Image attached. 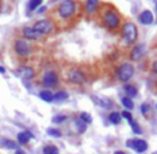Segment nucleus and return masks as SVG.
<instances>
[{"label": "nucleus", "instance_id": "6", "mask_svg": "<svg viewBox=\"0 0 157 154\" xmlns=\"http://www.w3.org/2000/svg\"><path fill=\"white\" fill-rule=\"evenodd\" d=\"M53 27L54 26H53L52 22H50L48 20H41V21H38L33 28L42 36V35H46V34H50L53 30Z\"/></svg>", "mask_w": 157, "mask_h": 154}, {"label": "nucleus", "instance_id": "11", "mask_svg": "<svg viewBox=\"0 0 157 154\" xmlns=\"http://www.w3.org/2000/svg\"><path fill=\"white\" fill-rule=\"evenodd\" d=\"M92 100L95 105H97V106L101 107L103 109H107V110H109V109H111L113 107L112 100L108 99V98L100 97V96H97V95H92Z\"/></svg>", "mask_w": 157, "mask_h": 154}, {"label": "nucleus", "instance_id": "1", "mask_svg": "<svg viewBox=\"0 0 157 154\" xmlns=\"http://www.w3.org/2000/svg\"><path fill=\"white\" fill-rule=\"evenodd\" d=\"M135 74V68L131 65L130 63H124L117 68L116 70V76H117V79L121 81V82H128L131 78Z\"/></svg>", "mask_w": 157, "mask_h": 154}, {"label": "nucleus", "instance_id": "25", "mask_svg": "<svg viewBox=\"0 0 157 154\" xmlns=\"http://www.w3.org/2000/svg\"><path fill=\"white\" fill-rule=\"evenodd\" d=\"M121 102H122L123 106H124L126 109H128V110H132V109L135 108V104H133V101H132L131 98L123 97L122 99H121Z\"/></svg>", "mask_w": 157, "mask_h": 154}, {"label": "nucleus", "instance_id": "7", "mask_svg": "<svg viewBox=\"0 0 157 154\" xmlns=\"http://www.w3.org/2000/svg\"><path fill=\"white\" fill-rule=\"evenodd\" d=\"M15 52L20 56H28L31 52V48L29 43L24 39H17L15 42Z\"/></svg>", "mask_w": 157, "mask_h": 154}, {"label": "nucleus", "instance_id": "5", "mask_svg": "<svg viewBox=\"0 0 157 154\" xmlns=\"http://www.w3.org/2000/svg\"><path fill=\"white\" fill-rule=\"evenodd\" d=\"M74 11H75V5L72 1H63L58 8L59 15L63 18H68L70 16H72Z\"/></svg>", "mask_w": 157, "mask_h": 154}, {"label": "nucleus", "instance_id": "35", "mask_svg": "<svg viewBox=\"0 0 157 154\" xmlns=\"http://www.w3.org/2000/svg\"><path fill=\"white\" fill-rule=\"evenodd\" d=\"M0 73H6V69L3 67H1V66H0Z\"/></svg>", "mask_w": 157, "mask_h": 154}, {"label": "nucleus", "instance_id": "22", "mask_svg": "<svg viewBox=\"0 0 157 154\" xmlns=\"http://www.w3.org/2000/svg\"><path fill=\"white\" fill-rule=\"evenodd\" d=\"M43 154H59V149L54 144H48L43 148Z\"/></svg>", "mask_w": 157, "mask_h": 154}, {"label": "nucleus", "instance_id": "27", "mask_svg": "<svg viewBox=\"0 0 157 154\" xmlns=\"http://www.w3.org/2000/svg\"><path fill=\"white\" fill-rule=\"evenodd\" d=\"M78 119L82 120V121H83L86 125H87V124H90L93 122L92 115H90V113H87V112H82L81 114H80V117H78Z\"/></svg>", "mask_w": 157, "mask_h": 154}, {"label": "nucleus", "instance_id": "28", "mask_svg": "<svg viewBox=\"0 0 157 154\" xmlns=\"http://www.w3.org/2000/svg\"><path fill=\"white\" fill-rule=\"evenodd\" d=\"M66 120H67V115H65V114H56V115H54V116H53L52 122H53V123H55V124H61V123H63Z\"/></svg>", "mask_w": 157, "mask_h": 154}, {"label": "nucleus", "instance_id": "14", "mask_svg": "<svg viewBox=\"0 0 157 154\" xmlns=\"http://www.w3.org/2000/svg\"><path fill=\"white\" fill-rule=\"evenodd\" d=\"M33 138V135L31 134L28 130H25V132H21L17 134V141L21 144H26L30 139Z\"/></svg>", "mask_w": 157, "mask_h": 154}, {"label": "nucleus", "instance_id": "38", "mask_svg": "<svg viewBox=\"0 0 157 154\" xmlns=\"http://www.w3.org/2000/svg\"><path fill=\"white\" fill-rule=\"evenodd\" d=\"M156 10H157V3H156Z\"/></svg>", "mask_w": 157, "mask_h": 154}, {"label": "nucleus", "instance_id": "20", "mask_svg": "<svg viewBox=\"0 0 157 154\" xmlns=\"http://www.w3.org/2000/svg\"><path fill=\"white\" fill-rule=\"evenodd\" d=\"M74 124H75L76 129H78V132H80V134H84V132H86V129H87V125H86V124L84 123L82 120L78 119H78H75Z\"/></svg>", "mask_w": 157, "mask_h": 154}, {"label": "nucleus", "instance_id": "29", "mask_svg": "<svg viewBox=\"0 0 157 154\" xmlns=\"http://www.w3.org/2000/svg\"><path fill=\"white\" fill-rule=\"evenodd\" d=\"M41 5H42L41 0H31V1L28 2V9L30 10V11H33V10L38 9Z\"/></svg>", "mask_w": 157, "mask_h": 154}, {"label": "nucleus", "instance_id": "2", "mask_svg": "<svg viewBox=\"0 0 157 154\" xmlns=\"http://www.w3.org/2000/svg\"><path fill=\"white\" fill-rule=\"evenodd\" d=\"M123 38L127 44H131L138 38V28L133 23H126L123 27Z\"/></svg>", "mask_w": 157, "mask_h": 154}, {"label": "nucleus", "instance_id": "21", "mask_svg": "<svg viewBox=\"0 0 157 154\" xmlns=\"http://www.w3.org/2000/svg\"><path fill=\"white\" fill-rule=\"evenodd\" d=\"M69 98V94L65 91H59L54 95V100L55 101H65Z\"/></svg>", "mask_w": 157, "mask_h": 154}, {"label": "nucleus", "instance_id": "8", "mask_svg": "<svg viewBox=\"0 0 157 154\" xmlns=\"http://www.w3.org/2000/svg\"><path fill=\"white\" fill-rule=\"evenodd\" d=\"M68 79L70 82L74 83V84H83L86 81V77L81 70L78 69H72L68 73Z\"/></svg>", "mask_w": 157, "mask_h": 154}, {"label": "nucleus", "instance_id": "9", "mask_svg": "<svg viewBox=\"0 0 157 154\" xmlns=\"http://www.w3.org/2000/svg\"><path fill=\"white\" fill-rule=\"evenodd\" d=\"M42 83H43L44 86L48 87V89L56 86L57 83H58V76H57L56 72H54V71H48L43 76Z\"/></svg>", "mask_w": 157, "mask_h": 154}, {"label": "nucleus", "instance_id": "17", "mask_svg": "<svg viewBox=\"0 0 157 154\" xmlns=\"http://www.w3.org/2000/svg\"><path fill=\"white\" fill-rule=\"evenodd\" d=\"M20 71H21V76L24 79H26V80H30V79H33V77H35V71H33V69L30 67L21 68Z\"/></svg>", "mask_w": 157, "mask_h": 154}, {"label": "nucleus", "instance_id": "24", "mask_svg": "<svg viewBox=\"0 0 157 154\" xmlns=\"http://www.w3.org/2000/svg\"><path fill=\"white\" fill-rule=\"evenodd\" d=\"M46 134L51 137H54V138H60V137L63 136L60 130L55 127H48V129H46Z\"/></svg>", "mask_w": 157, "mask_h": 154}, {"label": "nucleus", "instance_id": "23", "mask_svg": "<svg viewBox=\"0 0 157 154\" xmlns=\"http://www.w3.org/2000/svg\"><path fill=\"white\" fill-rule=\"evenodd\" d=\"M129 123V125H130V127H131V129H132V132H135L136 135H140V134H142V128H141V126L139 125V123H138L136 120H131V121H129L128 122Z\"/></svg>", "mask_w": 157, "mask_h": 154}, {"label": "nucleus", "instance_id": "18", "mask_svg": "<svg viewBox=\"0 0 157 154\" xmlns=\"http://www.w3.org/2000/svg\"><path fill=\"white\" fill-rule=\"evenodd\" d=\"M122 115H121L120 112H117V111H113V112L110 113L109 115V121L111 124H113V125H117V124H120L121 122H122Z\"/></svg>", "mask_w": 157, "mask_h": 154}, {"label": "nucleus", "instance_id": "16", "mask_svg": "<svg viewBox=\"0 0 157 154\" xmlns=\"http://www.w3.org/2000/svg\"><path fill=\"white\" fill-rule=\"evenodd\" d=\"M124 91L126 93L128 98H133L138 95V89L136 86H133L132 84H125L124 85Z\"/></svg>", "mask_w": 157, "mask_h": 154}, {"label": "nucleus", "instance_id": "15", "mask_svg": "<svg viewBox=\"0 0 157 154\" xmlns=\"http://www.w3.org/2000/svg\"><path fill=\"white\" fill-rule=\"evenodd\" d=\"M0 147L5 148L8 150H17V143L15 141L11 140V139H7V138H2L0 139Z\"/></svg>", "mask_w": 157, "mask_h": 154}, {"label": "nucleus", "instance_id": "19", "mask_svg": "<svg viewBox=\"0 0 157 154\" xmlns=\"http://www.w3.org/2000/svg\"><path fill=\"white\" fill-rule=\"evenodd\" d=\"M40 98L42 100H44L45 102H52L54 100V95L52 94V92L50 91H42L39 94Z\"/></svg>", "mask_w": 157, "mask_h": 154}, {"label": "nucleus", "instance_id": "10", "mask_svg": "<svg viewBox=\"0 0 157 154\" xmlns=\"http://www.w3.org/2000/svg\"><path fill=\"white\" fill-rule=\"evenodd\" d=\"M146 51H147V49H146L145 44H138V45H136L135 48L132 49V51H131L130 58L135 61H139V59H141L142 57L145 55Z\"/></svg>", "mask_w": 157, "mask_h": 154}, {"label": "nucleus", "instance_id": "31", "mask_svg": "<svg viewBox=\"0 0 157 154\" xmlns=\"http://www.w3.org/2000/svg\"><path fill=\"white\" fill-rule=\"evenodd\" d=\"M121 115H122V117H124V119L127 120L128 122L132 120V115H131V113L129 112V111H123V112L121 113Z\"/></svg>", "mask_w": 157, "mask_h": 154}, {"label": "nucleus", "instance_id": "34", "mask_svg": "<svg viewBox=\"0 0 157 154\" xmlns=\"http://www.w3.org/2000/svg\"><path fill=\"white\" fill-rule=\"evenodd\" d=\"M14 154H26V153H25L24 150L17 149V150H16V151H15V153H14Z\"/></svg>", "mask_w": 157, "mask_h": 154}, {"label": "nucleus", "instance_id": "32", "mask_svg": "<svg viewBox=\"0 0 157 154\" xmlns=\"http://www.w3.org/2000/svg\"><path fill=\"white\" fill-rule=\"evenodd\" d=\"M152 70L155 72V73H157V61H155L154 63H153V65H152Z\"/></svg>", "mask_w": 157, "mask_h": 154}, {"label": "nucleus", "instance_id": "26", "mask_svg": "<svg viewBox=\"0 0 157 154\" xmlns=\"http://www.w3.org/2000/svg\"><path fill=\"white\" fill-rule=\"evenodd\" d=\"M97 7H98V2H97L96 0H90V1L86 2V12L87 13H92V12H94L97 9Z\"/></svg>", "mask_w": 157, "mask_h": 154}, {"label": "nucleus", "instance_id": "36", "mask_svg": "<svg viewBox=\"0 0 157 154\" xmlns=\"http://www.w3.org/2000/svg\"><path fill=\"white\" fill-rule=\"evenodd\" d=\"M114 154H126V153L123 151H116V152H114Z\"/></svg>", "mask_w": 157, "mask_h": 154}, {"label": "nucleus", "instance_id": "12", "mask_svg": "<svg viewBox=\"0 0 157 154\" xmlns=\"http://www.w3.org/2000/svg\"><path fill=\"white\" fill-rule=\"evenodd\" d=\"M139 22L143 25H151L154 22V15L150 10L143 11L139 16Z\"/></svg>", "mask_w": 157, "mask_h": 154}, {"label": "nucleus", "instance_id": "3", "mask_svg": "<svg viewBox=\"0 0 157 154\" xmlns=\"http://www.w3.org/2000/svg\"><path fill=\"white\" fill-rule=\"evenodd\" d=\"M103 23L105 25L110 29H115L120 26L121 24V18L114 10H109L103 14Z\"/></svg>", "mask_w": 157, "mask_h": 154}, {"label": "nucleus", "instance_id": "37", "mask_svg": "<svg viewBox=\"0 0 157 154\" xmlns=\"http://www.w3.org/2000/svg\"><path fill=\"white\" fill-rule=\"evenodd\" d=\"M152 154H157V151H155V152H153Z\"/></svg>", "mask_w": 157, "mask_h": 154}, {"label": "nucleus", "instance_id": "39", "mask_svg": "<svg viewBox=\"0 0 157 154\" xmlns=\"http://www.w3.org/2000/svg\"><path fill=\"white\" fill-rule=\"evenodd\" d=\"M156 109H157V104H156Z\"/></svg>", "mask_w": 157, "mask_h": 154}, {"label": "nucleus", "instance_id": "13", "mask_svg": "<svg viewBox=\"0 0 157 154\" xmlns=\"http://www.w3.org/2000/svg\"><path fill=\"white\" fill-rule=\"evenodd\" d=\"M23 34H24L25 38L29 40H38L41 38V35H40L39 33H37L33 27H27V28H25Z\"/></svg>", "mask_w": 157, "mask_h": 154}, {"label": "nucleus", "instance_id": "4", "mask_svg": "<svg viewBox=\"0 0 157 154\" xmlns=\"http://www.w3.org/2000/svg\"><path fill=\"white\" fill-rule=\"evenodd\" d=\"M126 147L133 150L137 153H143L148 149V144L145 140L139 138H131L126 141Z\"/></svg>", "mask_w": 157, "mask_h": 154}, {"label": "nucleus", "instance_id": "30", "mask_svg": "<svg viewBox=\"0 0 157 154\" xmlns=\"http://www.w3.org/2000/svg\"><path fill=\"white\" fill-rule=\"evenodd\" d=\"M150 109H151V107L147 102H143V104L141 105V107H140V111H141L142 115H144V116L147 114V112H150Z\"/></svg>", "mask_w": 157, "mask_h": 154}, {"label": "nucleus", "instance_id": "33", "mask_svg": "<svg viewBox=\"0 0 157 154\" xmlns=\"http://www.w3.org/2000/svg\"><path fill=\"white\" fill-rule=\"evenodd\" d=\"M44 11H46V7H42V8H40V9L38 10V13L41 14V13H43Z\"/></svg>", "mask_w": 157, "mask_h": 154}]
</instances>
